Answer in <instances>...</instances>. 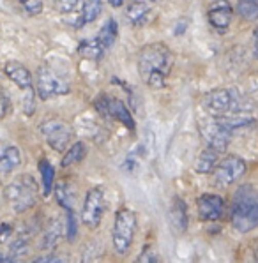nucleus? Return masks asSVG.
I'll list each match as a JSON object with an SVG mask.
<instances>
[{"label":"nucleus","mask_w":258,"mask_h":263,"mask_svg":"<svg viewBox=\"0 0 258 263\" xmlns=\"http://www.w3.org/2000/svg\"><path fill=\"white\" fill-rule=\"evenodd\" d=\"M14 228L9 224V222H4L2 226H0V244H4V242L9 240V237L13 235Z\"/></svg>","instance_id":"obj_35"},{"label":"nucleus","mask_w":258,"mask_h":263,"mask_svg":"<svg viewBox=\"0 0 258 263\" xmlns=\"http://www.w3.org/2000/svg\"><path fill=\"white\" fill-rule=\"evenodd\" d=\"M188 20H180L179 23H177V28H175V32H173V34L175 35H182L184 34V30H186L188 28Z\"/></svg>","instance_id":"obj_37"},{"label":"nucleus","mask_w":258,"mask_h":263,"mask_svg":"<svg viewBox=\"0 0 258 263\" xmlns=\"http://www.w3.org/2000/svg\"><path fill=\"white\" fill-rule=\"evenodd\" d=\"M80 0H60L59 2V11L60 13H72L78 7Z\"/></svg>","instance_id":"obj_34"},{"label":"nucleus","mask_w":258,"mask_h":263,"mask_svg":"<svg viewBox=\"0 0 258 263\" xmlns=\"http://www.w3.org/2000/svg\"><path fill=\"white\" fill-rule=\"evenodd\" d=\"M101 11H103V0H87L85 6H83L82 11V20L80 23H92L99 18Z\"/></svg>","instance_id":"obj_26"},{"label":"nucleus","mask_w":258,"mask_h":263,"mask_svg":"<svg viewBox=\"0 0 258 263\" xmlns=\"http://www.w3.org/2000/svg\"><path fill=\"white\" fill-rule=\"evenodd\" d=\"M168 221L175 233H184L188 230L189 224V216H188V207L180 198H173L172 207L168 210Z\"/></svg>","instance_id":"obj_14"},{"label":"nucleus","mask_w":258,"mask_h":263,"mask_svg":"<svg viewBox=\"0 0 258 263\" xmlns=\"http://www.w3.org/2000/svg\"><path fill=\"white\" fill-rule=\"evenodd\" d=\"M87 156V148L85 145L82 143V141H76V143H72L69 147V151L66 152V156H64L62 163H60V166L62 168H69V166H75V164L82 163L83 159H85Z\"/></svg>","instance_id":"obj_22"},{"label":"nucleus","mask_w":258,"mask_h":263,"mask_svg":"<svg viewBox=\"0 0 258 263\" xmlns=\"http://www.w3.org/2000/svg\"><path fill=\"white\" fill-rule=\"evenodd\" d=\"M34 235V230H22V232L16 235V238L11 242V248H9V253H11V258L18 260L20 256L29 253V248H30V237Z\"/></svg>","instance_id":"obj_18"},{"label":"nucleus","mask_w":258,"mask_h":263,"mask_svg":"<svg viewBox=\"0 0 258 263\" xmlns=\"http://www.w3.org/2000/svg\"><path fill=\"white\" fill-rule=\"evenodd\" d=\"M60 235H62V224L59 222V219H51V222L48 224L46 233L43 237V248L44 249H53L59 244Z\"/></svg>","instance_id":"obj_25"},{"label":"nucleus","mask_w":258,"mask_h":263,"mask_svg":"<svg viewBox=\"0 0 258 263\" xmlns=\"http://www.w3.org/2000/svg\"><path fill=\"white\" fill-rule=\"evenodd\" d=\"M4 72H6L7 78L14 85H18V88H22V90L32 87V74L23 64L11 60V62H7L6 66H4Z\"/></svg>","instance_id":"obj_15"},{"label":"nucleus","mask_w":258,"mask_h":263,"mask_svg":"<svg viewBox=\"0 0 258 263\" xmlns=\"http://www.w3.org/2000/svg\"><path fill=\"white\" fill-rule=\"evenodd\" d=\"M23 110H25V115H34V111H35V94H34V88L32 87L25 88V96H23Z\"/></svg>","instance_id":"obj_30"},{"label":"nucleus","mask_w":258,"mask_h":263,"mask_svg":"<svg viewBox=\"0 0 258 263\" xmlns=\"http://www.w3.org/2000/svg\"><path fill=\"white\" fill-rule=\"evenodd\" d=\"M9 110H11L9 96H7V92L0 87V120L6 119V117L9 115Z\"/></svg>","instance_id":"obj_33"},{"label":"nucleus","mask_w":258,"mask_h":263,"mask_svg":"<svg viewBox=\"0 0 258 263\" xmlns=\"http://www.w3.org/2000/svg\"><path fill=\"white\" fill-rule=\"evenodd\" d=\"M173 67V53L163 43H152L138 51L140 78L154 90L164 88L167 78Z\"/></svg>","instance_id":"obj_1"},{"label":"nucleus","mask_w":258,"mask_h":263,"mask_svg":"<svg viewBox=\"0 0 258 263\" xmlns=\"http://www.w3.org/2000/svg\"><path fill=\"white\" fill-rule=\"evenodd\" d=\"M196 209L201 221H219L225 214V201L217 194H201L196 200Z\"/></svg>","instance_id":"obj_12"},{"label":"nucleus","mask_w":258,"mask_h":263,"mask_svg":"<svg viewBox=\"0 0 258 263\" xmlns=\"http://www.w3.org/2000/svg\"><path fill=\"white\" fill-rule=\"evenodd\" d=\"M38 263H53V261H66V258H60V256H43V258H35Z\"/></svg>","instance_id":"obj_36"},{"label":"nucleus","mask_w":258,"mask_h":263,"mask_svg":"<svg viewBox=\"0 0 258 263\" xmlns=\"http://www.w3.org/2000/svg\"><path fill=\"white\" fill-rule=\"evenodd\" d=\"M66 235H67V240L69 242H75L76 235H78V219H76V214L72 212V209H67L66 210Z\"/></svg>","instance_id":"obj_29"},{"label":"nucleus","mask_w":258,"mask_h":263,"mask_svg":"<svg viewBox=\"0 0 258 263\" xmlns=\"http://www.w3.org/2000/svg\"><path fill=\"white\" fill-rule=\"evenodd\" d=\"M55 196H57L59 205L64 210L72 209V205H75V201H76V194L71 191V187L67 184H59L57 187H55Z\"/></svg>","instance_id":"obj_28"},{"label":"nucleus","mask_w":258,"mask_h":263,"mask_svg":"<svg viewBox=\"0 0 258 263\" xmlns=\"http://www.w3.org/2000/svg\"><path fill=\"white\" fill-rule=\"evenodd\" d=\"M159 260H161V258L158 256V254H154V251H152L151 246H145L142 254L136 258V261H138V263H158Z\"/></svg>","instance_id":"obj_32"},{"label":"nucleus","mask_w":258,"mask_h":263,"mask_svg":"<svg viewBox=\"0 0 258 263\" xmlns=\"http://www.w3.org/2000/svg\"><path fill=\"white\" fill-rule=\"evenodd\" d=\"M149 13H151V7H149L147 2H142V0H135L127 6L126 9V18L133 23L135 27H142L147 20Z\"/></svg>","instance_id":"obj_17"},{"label":"nucleus","mask_w":258,"mask_h":263,"mask_svg":"<svg viewBox=\"0 0 258 263\" xmlns=\"http://www.w3.org/2000/svg\"><path fill=\"white\" fill-rule=\"evenodd\" d=\"M117 37H119V27H117L115 20L110 18L106 22V25H103V28L99 30L98 41L103 44L104 50H108V48H112L115 44Z\"/></svg>","instance_id":"obj_23"},{"label":"nucleus","mask_w":258,"mask_h":263,"mask_svg":"<svg viewBox=\"0 0 258 263\" xmlns=\"http://www.w3.org/2000/svg\"><path fill=\"white\" fill-rule=\"evenodd\" d=\"M39 172H41V177H43V194L44 196H50L51 191H53L55 170L48 159H41L39 161Z\"/></svg>","instance_id":"obj_24"},{"label":"nucleus","mask_w":258,"mask_h":263,"mask_svg":"<svg viewBox=\"0 0 258 263\" xmlns=\"http://www.w3.org/2000/svg\"><path fill=\"white\" fill-rule=\"evenodd\" d=\"M230 221L241 233H248L258 224V193L253 184H243L235 189L230 205Z\"/></svg>","instance_id":"obj_2"},{"label":"nucleus","mask_w":258,"mask_h":263,"mask_svg":"<svg viewBox=\"0 0 258 263\" xmlns=\"http://www.w3.org/2000/svg\"><path fill=\"white\" fill-rule=\"evenodd\" d=\"M13 261H16L14 258H7V256H0V263H13Z\"/></svg>","instance_id":"obj_39"},{"label":"nucleus","mask_w":258,"mask_h":263,"mask_svg":"<svg viewBox=\"0 0 258 263\" xmlns=\"http://www.w3.org/2000/svg\"><path fill=\"white\" fill-rule=\"evenodd\" d=\"M221 125L228 129V131H235V129L243 127H253L255 125V117H244L239 113H225V115H212Z\"/></svg>","instance_id":"obj_16"},{"label":"nucleus","mask_w":258,"mask_h":263,"mask_svg":"<svg viewBox=\"0 0 258 263\" xmlns=\"http://www.w3.org/2000/svg\"><path fill=\"white\" fill-rule=\"evenodd\" d=\"M217 156H219V154L216 151H212L211 147H207L205 151H201L198 154V157L195 159V170L198 173H211L217 163Z\"/></svg>","instance_id":"obj_20"},{"label":"nucleus","mask_w":258,"mask_h":263,"mask_svg":"<svg viewBox=\"0 0 258 263\" xmlns=\"http://www.w3.org/2000/svg\"><path fill=\"white\" fill-rule=\"evenodd\" d=\"M232 16H233V7L230 6V2L227 0H216L214 4H211L207 11V18L209 23L216 28V30H227L232 23Z\"/></svg>","instance_id":"obj_13"},{"label":"nucleus","mask_w":258,"mask_h":263,"mask_svg":"<svg viewBox=\"0 0 258 263\" xmlns=\"http://www.w3.org/2000/svg\"><path fill=\"white\" fill-rule=\"evenodd\" d=\"M23 9L32 16H38L43 13V2L41 0H22Z\"/></svg>","instance_id":"obj_31"},{"label":"nucleus","mask_w":258,"mask_h":263,"mask_svg":"<svg viewBox=\"0 0 258 263\" xmlns=\"http://www.w3.org/2000/svg\"><path fill=\"white\" fill-rule=\"evenodd\" d=\"M39 193V185L30 175H20L4 189V198L9 203V207L16 214L27 212L29 209L34 207L35 198Z\"/></svg>","instance_id":"obj_3"},{"label":"nucleus","mask_w":258,"mask_h":263,"mask_svg":"<svg viewBox=\"0 0 258 263\" xmlns=\"http://www.w3.org/2000/svg\"><path fill=\"white\" fill-rule=\"evenodd\" d=\"M78 53L83 57V59H88V60H101L104 55V48L103 44L96 39H85V41L80 43L78 46Z\"/></svg>","instance_id":"obj_21"},{"label":"nucleus","mask_w":258,"mask_h":263,"mask_svg":"<svg viewBox=\"0 0 258 263\" xmlns=\"http://www.w3.org/2000/svg\"><path fill=\"white\" fill-rule=\"evenodd\" d=\"M200 133H201V136H204L207 147H211L212 151H216L217 154L227 152L230 138H232V131H228L225 125H221L214 117L207 120H201Z\"/></svg>","instance_id":"obj_11"},{"label":"nucleus","mask_w":258,"mask_h":263,"mask_svg":"<svg viewBox=\"0 0 258 263\" xmlns=\"http://www.w3.org/2000/svg\"><path fill=\"white\" fill-rule=\"evenodd\" d=\"M41 136L55 152H64L72 140V127L62 119H48L39 127Z\"/></svg>","instance_id":"obj_5"},{"label":"nucleus","mask_w":258,"mask_h":263,"mask_svg":"<svg viewBox=\"0 0 258 263\" xmlns=\"http://www.w3.org/2000/svg\"><path fill=\"white\" fill-rule=\"evenodd\" d=\"M106 210V196L103 187H92L87 193L85 201L82 209V222L90 230H96L99 226L101 219Z\"/></svg>","instance_id":"obj_10"},{"label":"nucleus","mask_w":258,"mask_h":263,"mask_svg":"<svg viewBox=\"0 0 258 263\" xmlns=\"http://www.w3.org/2000/svg\"><path fill=\"white\" fill-rule=\"evenodd\" d=\"M35 90L41 99L46 101L57 96H66L71 88L62 76H59L48 66H41L38 69V76H35Z\"/></svg>","instance_id":"obj_6"},{"label":"nucleus","mask_w":258,"mask_h":263,"mask_svg":"<svg viewBox=\"0 0 258 263\" xmlns=\"http://www.w3.org/2000/svg\"><path fill=\"white\" fill-rule=\"evenodd\" d=\"M237 14L246 22H255L258 18V0H239Z\"/></svg>","instance_id":"obj_27"},{"label":"nucleus","mask_w":258,"mask_h":263,"mask_svg":"<svg viewBox=\"0 0 258 263\" xmlns=\"http://www.w3.org/2000/svg\"><path fill=\"white\" fill-rule=\"evenodd\" d=\"M136 224H138V221H136V214L133 210H117L114 230H112V242H114V249L117 254L126 256L127 251L131 249L136 233Z\"/></svg>","instance_id":"obj_4"},{"label":"nucleus","mask_w":258,"mask_h":263,"mask_svg":"<svg viewBox=\"0 0 258 263\" xmlns=\"http://www.w3.org/2000/svg\"><path fill=\"white\" fill-rule=\"evenodd\" d=\"M211 173L216 187H228L246 173V161L237 156H227L225 159L217 161Z\"/></svg>","instance_id":"obj_7"},{"label":"nucleus","mask_w":258,"mask_h":263,"mask_svg":"<svg viewBox=\"0 0 258 263\" xmlns=\"http://www.w3.org/2000/svg\"><path fill=\"white\" fill-rule=\"evenodd\" d=\"M205 106L212 115L241 111V97L233 88H216L205 96Z\"/></svg>","instance_id":"obj_9"},{"label":"nucleus","mask_w":258,"mask_h":263,"mask_svg":"<svg viewBox=\"0 0 258 263\" xmlns=\"http://www.w3.org/2000/svg\"><path fill=\"white\" fill-rule=\"evenodd\" d=\"M94 106L101 115L108 117V119L119 120L120 124H124L129 131H135L136 124L135 119L131 115V110L117 97H110L108 94H99L98 99L94 101Z\"/></svg>","instance_id":"obj_8"},{"label":"nucleus","mask_w":258,"mask_h":263,"mask_svg":"<svg viewBox=\"0 0 258 263\" xmlns=\"http://www.w3.org/2000/svg\"><path fill=\"white\" fill-rule=\"evenodd\" d=\"M22 164V154L16 147H7L0 156V173H11Z\"/></svg>","instance_id":"obj_19"},{"label":"nucleus","mask_w":258,"mask_h":263,"mask_svg":"<svg viewBox=\"0 0 258 263\" xmlns=\"http://www.w3.org/2000/svg\"><path fill=\"white\" fill-rule=\"evenodd\" d=\"M108 4H110L112 7H120L124 4V0H108Z\"/></svg>","instance_id":"obj_38"}]
</instances>
